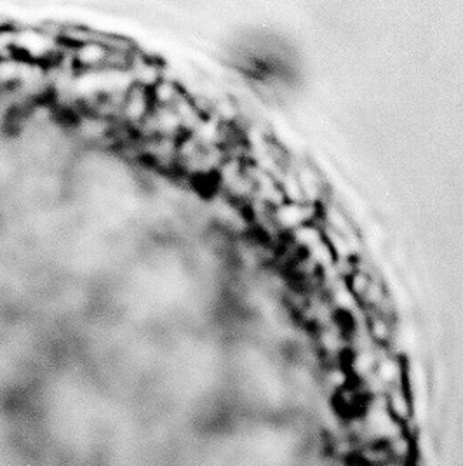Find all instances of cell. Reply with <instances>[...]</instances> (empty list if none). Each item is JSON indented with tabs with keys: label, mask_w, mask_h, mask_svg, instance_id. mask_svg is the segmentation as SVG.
<instances>
[{
	"label": "cell",
	"mask_w": 463,
	"mask_h": 466,
	"mask_svg": "<svg viewBox=\"0 0 463 466\" xmlns=\"http://www.w3.org/2000/svg\"><path fill=\"white\" fill-rule=\"evenodd\" d=\"M321 206L307 202H283L272 209V223L279 233L294 232L296 228L319 219Z\"/></svg>",
	"instance_id": "cell-1"
},
{
	"label": "cell",
	"mask_w": 463,
	"mask_h": 466,
	"mask_svg": "<svg viewBox=\"0 0 463 466\" xmlns=\"http://www.w3.org/2000/svg\"><path fill=\"white\" fill-rule=\"evenodd\" d=\"M149 93H150V99H152V106L173 108L174 103L183 96L187 91H183L181 86L171 78L162 77Z\"/></svg>",
	"instance_id": "cell-2"
}]
</instances>
